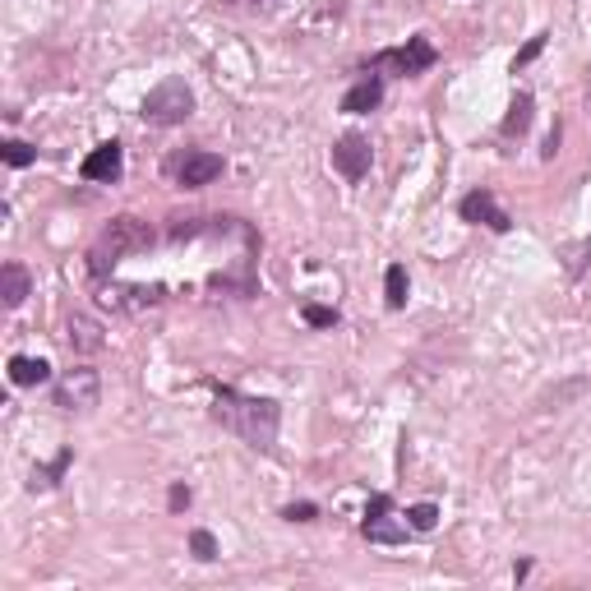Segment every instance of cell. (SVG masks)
<instances>
[{"instance_id":"44dd1931","label":"cell","mask_w":591,"mask_h":591,"mask_svg":"<svg viewBox=\"0 0 591 591\" xmlns=\"http://www.w3.org/2000/svg\"><path fill=\"white\" fill-rule=\"evenodd\" d=\"M305 324H310V328H333V324H338V310H328V305H305Z\"/></svg>"},{"instance_id":"ffe728a7","label":"cell","mask_w":591,"mask_h":591,"mask_svg":"<svg viewBox=\"0 0 591 591\" xmlns=\"http://www.w3.org/2000/svg\"><path fill=\"white\" fill-rule=\"evenodd\" d=\"M190 550L199 559H218V541H213V531H204V527L190 531Z\"/></svg>"},{"instance_id":"277c9868","label":"cell","mask_w":591,"mask_h":591,"mask_svg":"<svg viewBox=\"0 0 591 591\" xmlns=\"http://www.w3.org/2000/svg\"><path fill=\"white\" fill-rule=\"evenodd\" d=\"M167 176L185 190H199V185H213L222 176V157L218 153H199V148H185V153L167 157Z\"/></svg>"},{"instance_id":"e0dca14e","label":"cell","mask_w":591,"mask_h":591,"mask_svg":"<svg viewBox=\"0 0 591 591\" xmlns=\"http://www.w3.org/2000/svg\"><path fill=\"white\" fill-rule=\"evenodd\" d=\"M0 157H5L10 167H28V162H37V148H33V144H24V139H5Z\"/></svg>"},{"instance_id":"7c38bea8","label":"cell","mask_w":591,"mask_h":591,"mask_svg":"<svg viewBox=\"0 0 591 591\" xmlns=\"http://www.w3.org/2000/svg\"><path fill=\"white\" fill-rule=\"evenodd\" d=\"M65 342H70V351H84V356H93V351H102V324L97 319H88V314H70V324H65Z\"/></svg>"},{"instance_id":"603a6c76","label":"cell","mask_w":591,"mask_h":591,"mask_svg":"<svg viewBox=\"0 0 591 591\" xmlns=\"http://www.w3.org/2000/svg\"><path fill=\"white\" fill-rule=\"evenodd\" d=\"M541 47H545V33H536V37L527 42V47L518 51V61H513V70H518V65H527V61H536V56H541Z\"/></svg>"},{"instance_id":"ba28073f","label":"cell","mask_w":591,"mask_h":591,"mask_svg":"<svg viewBox=\"0 0 591 591\" xmlns=\"http://www.w3.org/2000/svg\"><path fill=\"white\" fill-rule=\"evenodd\" d=\"M458 213H462V222H476V227H490V231H508V227H513V218L499 208V199L490 190H471L467 199L458 204Z\"/></svg>"},{"instance_id":"52a82bcc","label":"cell","mask_w":591,"mask_h":591,"mask_svg":"<svg viewBox=\"0 0 591 591\" xmlns=\"http://www.w3.org/2000/svg\"><path fill=\"white\" fill-rule=\"evenodd\" d=\"M97 398H102V379H97V370H88V365L70 370L61 384H56V407L61 411H93Z\"/></svg>"},{"instance_id":"30bf717a","label":"cell","mask_w":591,"mask_h":591,"mask_svg":"<svg viewBox=\"0 0 591 591\" xmlns=\"http://www.w3.org/2000/svg\"><path fill=\"white\" fill-rule=\"evenodd\" d=\"M333 167H338L347 181H361L365 171H370V144H365L361 134H342L338 144H333Z\"/></svg>"},{"instance_id":"5b68a950","label":"cell","mask_w":591,"mask_h":591,"mask_svg":"<svg viewBox=\"0 0 591 591\" xmlns=\"http://www.w3.org/2000/svg\"><path fill=\"white\" fill-rule=\"evenodd\" d=\"M361 536H365L370 545H407L411 527H407V522H393V499H388V495H374L370 508H365Z\"/></svg>"},{"instance_id":"d6986e66","label":"cell","mask_w":591,"mask_h":591,"mask_svg":"<svg viewBox=\"0 0 591 591\" xmlns=\"http://www.w3.org/2000/svg\"><path fill=\"white\" fill-rule=\"evenodd\" d=\"M65 467H70V448H65V453H61L56 462H51L47 471H33V481H28V490H51V485H56V476H61Z\"/></svg>"},{"instance_id":"6da1fadb","label":"cell","mask_w":591,"mask_h":591,"mask_svg":"<svg viewBox=\"0 0 591 591\" xmlns=\"http://www.w3.org/2000/svg\"><path fill=\"white\" fill-rule=\"evenodd\" d=\"M213 421L222 430H231L236 439L254 448V453H268L278 444V425H282V407L273 398H245L236 388H218L213 398Z\"/></svg>"},{"instance_id":"9a60e30c","label":"cell","mask_w":591,"mask_h":591,"mask_svg":"<svg viewBox=\"0 0 591 591\" xmlns=\"http://www.w3.org/2000/svg\"><path fill=\"white\" fill-rule=\"evenodd\" d=\"M407 268L402 264H388V273H384V301H388V310H402L407 305Z\"/></svg>"},{"instance_id":"4fadbf2b","label":"cell","mask_w":591,"mask_h":591,"mask_svg":"<svg viewBox=\"0 0 591 591\" xmlns=\"http://www.w3.org/2000/svg\"><path fill=\"white\" fill-rule=\"evenodd\" d=\"M28 291H33V278H28L24 264H5V268H0V296H5V310H19Z\"/></svg>"},{"instance_id":"cb8c5ba5","label":"cell","mask_w":591,"mask_h":591,"mask_svg":"<svg viewBox=\"0 0 591 591\" xmlns=\"http://www.w3.org/2000/svg\"><path fill=\"white\" fill-rule=\"evenodd\" d=\"M167 504L181 513V508H190V485H171V495H167Z\"/></svg>"},{"instance_id":"5bb4252c","label":"cell","mask_w":591,"mask_h":591,"mask_svg":"<svg viewBox=\"0 0 591 591\" xmlns=\"http://www.w3.org/2000/svg\"><path fill=\"white\" fill-rule=\"evenodd\" d=\"M10 379L19 388H37V384H47V379H51V365L37 361V356H14V361H10Z\"/></svg>"},{"instance_id":"2e32d148","label":"cell","mask_w":591,"mask_h":591,"mask_svg":"<svg viewBox=\"0 0 591 591\" xmlns=\"http://www.w3.org/2000/svg\"><path fill=\"white\" fill-rule=\"evenodd\" d=\"M527 125H531V97L518 93V97H513V107H508V116H504V139L527 134Z\"/></svg>"},{"instance_id":"8fae6325","label":"cell","mask_w":591,"mask_h":591,"mask_svg":"<svg viewBox=\"0 0 591 591\" xmlns=\"http://www.w3.org/2000/svg\"><path fill=\"white\" fill-rule=\"evenodd\" d=\"M379 102H384V79H379V74H365L361 84L347 88V97H342V111H347V116H365V111H374Z\"/></svg>"},{"instance_id":"8992f818","label":"cell","mask_w":591,"mask_h":591,"mask_svg":"<svg viewBox=\"0 0 591 591\" xmlns=\"http://www.w3.org/2000/svg\"><path fill=\"white\" fill-rule=\"evenodd\" d=\"M435 61H439L435 42L416 33L402 51H379V56H374V70H398V74H407V79H411V74H425Z\"/></svg>"},{"instance_id":"7a4b0ae2","label":"cell","mask_w":591,"mask_h":591,"mask_svg":"<svg viewBox=\"0 0 591 591\" xmlns=\"http://www.w3.org/2000/svg\"><path fill=\"white\" fill-rule=\"evenodd\" d=\"M148 245H153V227H148L144 218H130V213H121V218H111L107 227L97 231L93 250H88V268H93L97 278H107V273L121 264V259H130V254H144Z\"/></svg>"},{"instance_id":"ac0fdd59","label":"cell","mask_w":591,"mask_h":591,"mask_svg":"<svg viewBox=\"0 0 591 591\" xmlns=\"http://www.w3.org/2000/svg\"><path fill=\"white\" fill-rule=\"evenodd\" d=\"M435 522H439V508L435 504H411L407 508V527L411 531H435Z\"/></svg>"},{"instance_id":"7402d4cb","label":"cell","mask_w":591,"mask_h":591,"mask_svg":"<svg viewBox=\"0 0 591 591\" xmlns=\"http://www.w3.org/2000/svg\"><path fill=\"white\" fill-rule=\"evenodd\" d=\"M282 518H287V522H314V518H319V508H314V504H287V508H282Z\"/></svg>"},{"instance_id":"9c48e42d","label":"cell","mask_w":591,"mask_h":591,"mask_svg":"<svg viewBox=\"0 0 591 591\" xmlns=\"http://www.w3.org/2000/svg\"><path fill=\"white\" fill-rule=\"evenodd\" d=\"M121 171H125V148L111 139V144H97L93 153L84 157V167H79V176L84 181H121Z\"/></svg>"},{"instance_id":"3957f363","label":"cell","mask_w":591,"mask_h":591,"mask_svg":"<svg viewBox=\"0 0 591 591\" xmlns=\"http://www.w3.org/2000/svg\"><path fill=\"white\" fill-rule=\"evenodd\" d=\"M190 111H194V93L185 79H162V84L144 97L148 125H181V121H190Z\"/></svg>"}]
</instances>
